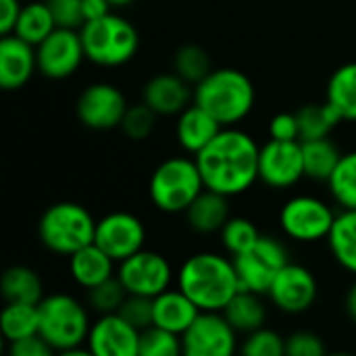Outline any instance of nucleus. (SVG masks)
Returning a JSON list of instances; mask_svg holds the SVG:
<instances>
[{
  "label": "nucleus",
  "mask_w": 356,
  "mask_h": 356,
  "mask_svg": "<svg viewBox=\"0 0 356 356\" xmlns=\"http://www.w3.org/2000/svg\"><path fill=\"white\" fill-rule=\"evenodd\" d=\"M259 154L261 146L248 131L223 127L194 159L204 188L234 198L248 192L259 181Z\"/></svg>",
  "instance_id": "nucleus-1"
},
{
  "label": "nucleus",
  "mask_w": 356,
  "mask_h": 356,
  "mask_svg": "<svg viewBox=\"0 0 356 356\" xmlns=\"http://www.w3.org/2000/svg\"><path fill=\"white\" fill-rule=\"evenodd\" d=\"M177 288L202 311L221 313L242 290L234 259L219 252H196L177 271Z\"/></svg>",
  "instance_id": "nucleus-2"
},
{
  "label": "nucleus",
  "mask_w": 356,
  "mask_h": 356,
  "mask_svg": "<svg viewBox=\"0 0 356 356\" xmlns=\"http://www.w3.org/2000/svg\"><path fill=\"white\" fill-rule=\"evenodd\" d=\"M254 102L257 90L252 79L234 67H217L194 86V104L204 108L221 127H238L250 117Z\"/></svg>",
  "instance_id": "nucleus-3"
},
{
  "label": "nucleus",
  "mask_w": 356,
  "mask_h": 356,
  "mask_svg": "<svg viewBox=\"0 0 356 356\" xmlns=\"http://www.w3.org/2000/svg\"><path fill=\"white\" fill-rule=\"evenodd\" d=\"M79 33L86 58L102 69H117L127 65L140 48V33L136 25L117 13L88 21Z\"/></svg>",
  "instance_id": "nucleus-4"
},
{
  "label": "nucleus",
  "mask_w": 356,
  "mask_h": 356,
  "mask_svg": "<svg viewBox=\"0 0 356 356\" xmlns=\"http://www.w3.org/2000/svg\"><path fill=\"white\" fill-rule=\"evenodd\" d=\"M204 190L207 188L196 159L190 154L165 159L156 165L148 181V194L152 204L167 215L186 213Z\"/></svg>",
  "instance_id": "nucleus-5"
},
{
  "label": "nucleus",
  "mask_w": 356,
  "mask_h": 356,
  "mask_svg": "<svg viewBox=\"0 0 356 356\" xmlns=\"http://www.w3.org/2000/svg\"><path fill=\"white\" fill-rule=\"evenodd\" d=\"M96 223L98 221L83 204L63 200L50 204L42 213L38 223V236L46 250L69 259L77 250L94 244Z\"/></svg>",
  "instance_id": "nucleus-6"
},
{
  "label": "nucleus",
  "mask_w": 356,
  "mask_h": 356,
  "mask_svg": "<svg viewBox=\"0 0 356 356\" xmlns=\"http://www.w3.org/2000/svg\"><path fill=\"white\" fill-rule=\"evenodd\" d=\"M40 309V336L56 350H71L83 346L90 334L88 309L65 292H54L44 296L38 305Z\"/></svg>",
  "instance_id": "nucleus-7"
},
{
  "label": "nucleus",
  "mask_w": 356,
  "mask_h": 356,
  "mask_svg": "<svg viewBox=\"0 0 356 356\" xmlns=\"http://www.w3.org/2000/svg\"><path fill=\"white\" fill-rule=\"evenodd\" d=\"M336 211L330 202L313 194H296L288 198L280 211V227L286 238L302 244H313L330 238L336 221Z\"/></svg>",
  "instance_id": "nucleus-8"
},
{
  "label": "nucleus",
  "mask_w": 356,
  "mask_h": 356,
  "mask_svg": "<svg viewBox=\"0 0 356 356\" xmlns=\"http://www.w3.org/2000/svg\"><path fill=\"white\" fill-rule=\"evenodd\" d=\"M290 263V252L280 238L261 236V240L240 257H234V265L240 277L242 290L254 294H269L275 277Z\"/></svg>",
  "instance_id": "nucleus-9"
},
{
  "label": "nucleus",
  "mask_w": 356,
  "mask_h": 356,
  "mask_svg": "<svg viewBox=\"0 0 356 356\" xmlns=\"http://www.w3.org/2000/svg\"><path fill=\"white\" fill-rule=\"evenodd\" d=\"M117 277L123 284L125 292L131 296L156 298L167 292L175 280L171 263L167 257L154 250H140L134 257L117 265Z\"/></svg>",
  "instance_id": "nucleus-10"
},
{
  "label": "nucleus",
  "mask_w": 356,
  "mask_h": 356,
  "mask_svg": "<svg viewBox=\"0 0 356 356\" xmlns=\"http://www.w3.org/2000/svg\"><path fill=\"white\" fill-rule=\"evenodd\" d=\"M127 108L129 104L125 94L108 81L90 83L81 90L75 102V115L79 123L94 131H108L121 127Z\"/></svg>",
  "instance_id": "nucleus-11"
},
{
  "label": "nucleus",
  "mask_w": 356,
  "mask_h": 356,
  "mask_svg": "<svg viewBox=\"0 0 356 356\" xmlns=\"http://www.w3.org/2000/svg\"><path fill=\"white\" fill-rule=\"evenodd\" d=\"M305 179L302 142L269 140L259 154V181L271 190H290Z\"/></svg>",
  "instance_id": "nucleus-12"
},
{
  "label": "nucleus",
  "mask_w": 356,
  "mask_h": 356,
  "mask_svg": "<svg viewBox=\"0 0 356 356\" xmlns=\"http://www.w3.org/2000/svg\"><path fill=\"white\" fill-rule=\"evenodd\" d=\"M146 227L140 217L127 211H115L98 219L94 244L100 246L117 265L144 250Z\"/></svg>",
  "instance_id": "nucleus-13"
},
{
  "label": "nucleus",
  "mask_w": 356,
  "mask_h": 356,
  "mask_svg": "<svg viewBox=\"0 0 356 356\" xmlns=\"http://www.w3.org/2000/svg\"><path fill=\"white\" fill-rule=\"evenodd\" d=\"M38 73L48 79H67L79 71L86 58L81 33L77 29L56 27L42 44L35 46Z\"/></svg>",
  "instance_id": "nucleus-14"
},
{
  "label": "nucleus",
  "mask_w": 356,
  "mask_h": 356,
  "mask_svg": "<svg viewBox=\"0 0 356 356\" xmlns=\"http://www.w3.org/2000/svg\"><path fill=\"white\" fill-rule=\"evenodd\" d=\"M184 356H236L238 332L221 313H200L181 336Z\"/></svg>",
  "instance_id": "nucleus-15"
},
{
  "label": "nucleus",
  "mask_w": 356,
  "mask_h": 356,
  "mask_svg": "<svg viewBox=\"0 0 356 356\" xmlns=\"http://www.w3.org/2000/svg\"><path fill=\"white\" fill-rule=\"evenodd\" d=\"M267 296L273 302V307L280 309L282 313L302 315L309 309H313V305L317 302L319 284L309 267L290 261L275 277Z\"/></svg>",
  "instance_id": "nucleus-16"
},
{
  "label": "nucleus",
  "mask_w": 356,
  "mask_h": 356,
  "mask_svg": "<svg viewBox=\"0 0 356 356\" xmlns=\"http://www.w3.org/2000/svg\"><path fill=\"white\" fill-rule=\"evenodd\" d=\"M140 336L134 325H129L119 313L100 315L88 334L86 346L94 356H138Z\"/></svg>",
  "instance_id": "nucleus-17"
},
{
  "label": "nucleus",
  "mask_w": 356,
  "mask_h": 356,
  "mask_svg": "<svg viewBox=\"0 0 356 356\" xmlns=\"http://www.w3.org/2000/svg\"><path fill=\"white\" fill-rule=\"evenodd\" d=\"M142 102L159 117H179L194 104V88L177 73H159L144 83Z\"/></svg>",
  "instance_id": "nucleus-18"
},
{
  "label": "nucleus",
  "mask_w": 356,
  "mask_h": 356,
  "mask_svg": "<svg viewBox=\"0 0 356 356\" xmlns=\"http://www.w3.org/2000/svg\"><path fill=\"white\" fill-rule=\"evenodd\" d=\"M38 71L35 46L19 35H2L0 40V88L15 92L27 86Z\"/></svg>",
  "instance_id": "nucleus-19"
},
{
  "label": "nucleus",
  "mask_w": 356,
  "mask_h": 356,
  "mask_svg": "<svg viewBox=\"0 0 356 356\" xmlns=\"http://www.w3.org/2000/svg\"><path fill=\"white\" fill-rule=\"evenodd\" d=\"M221 129L219 121H215L204 108L190 104L175 121V140L186 154L196 156L219 136Z\"/></svg>",
  "instance_id": "nucleus-20"
},
{
  "label": "nucleus",
  "mask_w": 356,
  "mask_h": 356,
  "mask_svg": "<svg viewBox=\"0 0 356 356\" xmlns=\"http://www.w3.org/2000/svg\"><path fill=\"white\" fill-rule=\"evenodd\" d=\"M202 311L179 290L169 288L154 298V327L184 336Z\"/></svg>",
  "instance_id": "nucleus-21"
},
{
  "label": "nucleus",
  "mask_w": 356,
  "mask_h": 356,
  "mask_svg": "<svg viewBox=\"0 0 356 356\" xmlns=\"http://www.w3.org/2000/svg\"><path fill=\"white\" fill-rule=\"evenodd\" d=\"M115 267L117 263L96 244H90L69 257V273L73 282L83 290H92L102 282L115 277Z\"/></svg>",
  "instance_id": "nucleus-22"
},
{
  "label": "nucleus",
  "mask_w": 356,
  "mask_h": 356,
  "mask_svg": "<svg viewBox=\"0 0 356 356\" xmlns=\"http://www.w3.org/2000/svg\"><path fill=\"white\" fill-rule=\"evenodd\" d=\"M186 221L192 232L211 236V234H221L225 223L232 219L229 215V198L211 190H204L184 213Z\"/></svg>",
  "instance_id": "nucleus-23"
},
{
  "label": "nucleus",
  "mask_w": 356,
  "mask_h": 356,
  "mask_svg": "<svg viewBox=\"0 0 356 356\" xmlns=\"http://www.w3.org/2000/svg\"><path fill=\"white\" fill-rule=\"evenodd\" d=\"M221 315L238 334L244 336L263 330L267 323V307L263 302V296L248 290H240L229 300V305L221 311Z\"/></svg>",
  "instance_id": "nucleus-24"
},
{
  "label": "nucleus",
  "mask_w": 356,
  "mask_h": 356,
  "mask_svg": "<svg viewBox=\"0 0 356 356\" xmlns=\"http://www.w3.org/2000/svg\"><path fill=\"white\" fill-rule=\"evenodd\" d=\"M325 100L338 111L342 121L356 123V60L340 65L330 75Z\"/></svg>",
  "instance_id": "nucleus-25"
},
{
  "label": "nucleus",
  "mask_w": 356,
  "mask_h": 356,
  "mask_svg": "<svg viewBox=\"0 0 356 356\" xmlns=\"http://www.w3.org/2000/svg\"><path fill=\"white\" fill-rule=\"evenodd\" d=\"M325 242L336 263L356 275V211H338Z\"/></svg>",
  "instance_id": "nucleus-26"
},
{
  "label": "nucleus",
  "mask_w": 356,
  "mask_h": 356,
  "mask_svg": "<svg viewBox=\"0 0 356 356\" xmlns=\"http://www.w3.org/2000/svg\"><path fill=\"white\" fill-rule=\"evenodd\" d=\"M0 290L6 302H25V305H40L44 298V284L31 267L15 265L4 271Z\"/></svg>",
  "instance_id": "nucleus-27"
},
{
  "label": "nucleus",
  "mask_w": 356,
  "mask_h": 356,
  "mask_svg": "<svg viewBox=\"0 0 356 356\" xmlns=\"http://www.w3.org/2000/svg\"><path fill=\"white\" fill-rule=\"evenodd\" d=\"M54 29H56V21H54L48 0L23 2L21 15H19L17 27H15V35H19L21 40H25L31 46H38Z\"/></svg>",
  "instance_id": "nucleus-28"
},
{
  "label": "nucleus",
  "mask_w": 356,
  "mask_h": 356,
  "mask_svg": "<svg viewBox=\"0 0 356 356\" xmlns=\"http://www.w3.org/2000/svg\"><path fill=\"white\" fill-rule=\"evenodd\" d=\"M302 159H305V177L327 184L342 159V152L332 138H321V140L302 142Z\"/></svg>",
  "instance_id": "nucleus-29"
},
{
  "label": "nucleus",
  "mask_w": 356,
  "mask_h": 356,
  "mask_svg": "<svg viewBox=\"0 0 356 356\" xmlns=\"http://www.w3.org/2000/svg\"><path fill=\"white\" fill-rule=\"evenodd\" d=\"M296 117L300 125V142L330 138L332 131L342 123V117L327 100L300 106L296 111Z\"/></svg>",
  "instance_id": "nucleus-30"
},
{
  "label": "nucleus",
  "mask_w": 356,
  "mask_h": 356,
  "mask_svg": "<svg viewBox=\"0 0 356 356\" xmlns=\"http://www.w3.org/2000/svg\"><path fill=\"white\" fill-rule=\"evenodd\" d=\"M0 330L6 342L25 340L40 334V309L38 305L6 302L0 315Z\"/></svg>",
  "instance_id": "nucleus-31"
},
{
  "label": "nucleus",
  "mask_w": 356,
  "mask_h": 356,
  "mask_svg": "<svg viewBox=\"0 0 356 356\" xmlns=\"http://www.w3.org/2000/svg\"><path fill=\"white\" fill-rule=\"evenodd\" d=\"M327 190L340 211H356V150L342 154L327 181Z\"/></svg>",
  "instance_id": "nucleus-32"
},
{
  "label": "nucleus",
  "mask_w": 356,
  "mask_h": 356,
  "mask_svg": "<svg viewBox=\"0 0 356 356\" xmlns=\"http://www.w3.org/2000/svg\"><path fill=\"white\" fill-rule=\"evenodd\" d=\"M213 71L209 52L198 44H184L175 50L173 73H177L190 86H198Z\"/></svg>",
  "instance_id": "nucleus-33"
},
{
  "label": "nucleus",
  "mask_w": 356,
  "mask_h": 356,
  "mask_svg": "<svg viewBox=\"0 0 356 356\" xmlns=\"http://www.w3.org/2000/svg\"><path fill=\"white\" fill-rule=\"evenodd\" d=\"M261 236L263 234L259 232L254 221L246 217H232L221 229V244L227 250V254L234 259L250 250L261 240Z\"/></svg>",
  "instance_id": "nucleus-34"
},
{
  "label": "nucleus",
  "mask_w": 356,
  "mask_h": 356,
  "mask_svg": "<svg viewBox=\"0 0 356 356\" xmlns=\"http://www.w3.org/2000/svg\"><path fill=\"white\" fill-rule=\"evenodd\" d=\"M86 298H88V307L92 311H96L98 315H115L123 307L127 292H125L123 284L119 282V277L115 275V277L102 282L100 286L86 290Z\"/></svg>",
  "instance_id": "nucleus-35"
},
{
  "label": "nucleus",
  "mask_w": 356,
  "mask_h": 356,
  "mask_svg": "<svg viewBox=\"0 0 356 356\" xmlns=\"http://www.w3.org/2000/svg\"><path fill=\"white\" fill-rule=\"evenodd\" d=\"M138 356H184L181 336L152 325L144 330L140 336V355Z\"/></svg>",
  "instance_id": "nucleus-36"
},
{
  "label": "nucleus",
  "mask_w": 356,
  "mask_h": 356,
  "mask_svg": "<svg viewBox=\"0 0 356 356\" xmlns=\"http://www.w3.org/2000/svg\"><path fill=\"white\" fill-rule=\"evenodd\" d=\"M240 356H286V340L269 327L257 330L240 344Z\"/></svg>",
  "instance_id": "nucleus-37"
},
{
  "label": "nucleus",
  "mask_w": 356,
  "mask_h": 356,
  "mask_svg": "<svg viewBox=\"0 0 356 356\" xmlns=\"http://www.w3.org/2000/svg\"><path fill=\"white\" fill-rule=\"evenodd\" d=\"M156 119H159V115L152 108H148L144 102L134 104V106L127 108V113H125V117L121 121V131L129 140L142 142V140H146V138L152 136L154 125H156Z\"/></svg>",
  "instance_id": "nucleus-38"
},
{
  "label": "nucleus",
  "mask_w": 356,
  "mask_h": 356,
  "mask_svg": "<svg viewBox=\"0 0 356 356\" xmlns=\"http://www.w3.org/2000/svg\"><path fill=\"white\" fill-rule=\"evenodd\" d=\"M119 315L138 332H144L154 325V298L127 294L123 307L119 309Z\"/></svg>",
  "instance_id": "nucleus-39"
},
{
  "label": "nucleus",
  "mask_w": 356,
  "mask_h": 356,
  "mask_svg": "<svg viewBox=\"0 0 356 356\" xmlns=\"http://www.w3.org/2000/svg\"><path fill=\"white\" fill-rule=\"evenodd\" d=\"M48 4H50V10L54 15L56 27L79 31L86 25L81 0H48Z\"/></svg>",
  "instance_id": "nucleus-40"
},
{
  "label": "nucleus",
  "mask_w": 356,
  "mask_h": 356,
  "mask_svg": "<svg viewBox=\"0 0 356 356\" xmlns=\"http://www.w3.org/2000/svg\"><path fill=\"white\" fill-rule=\"evenodd\" d=\"M325 342L313 332H294L286 338V356H327Z\"/></svg>",
  "instance_id": "nucleus-41"
},
{
  "label": "nucleus",
  "mask_w": 356,
  "mask_h": 356,
  "mask_svg": "<svg viewBox=\"0 0 356 356\" xmlns=\"http://www.w3.org/2000/svg\"><path fill=\"white\" fill-rule=\"evenodd\" d=\"M269 140L300 142V125L296 113H277L269 121Z\"/></svg>",
  "instance_id": "nucleus-42"
},
{
  "label": "nucleus",
  "mask_w": 356,
  "mask_h": 356,
  "mask_svg": "<svg viewBox=\"0 0 356 356\" xmlns=\"http://www.w3.org/2000/svg\"><path fill=\"white\" fill-rule=\"evenodd\" d=\"M58 353L38 334L25 340L8 342L6 356H56Z\"/></svg>",
  "instance_id": "nucleus-43"
},
{
  "label": "nucleus",
  "mask_w": 356,
  "mask_h": 356,
  "mask_svg": "<svg viewBox=\"0 0 356 356\" xmlns=\"http://www.w3.org/2000/svg\"><path fill=\"white\" fill-rule=\"evenodd\" d=\"M23 2L21 0H0V35H13Z\"/></svg>",
  "instance_id": "nucleus-44"
},
{
  "label": "nucleus",
  "mask_w": 356,
  "mask_h": 356,
  "mask_svg": "<svg viewBox=\"0 0 356 356\" xmlns=\"http://www.w3.org/2000/svg\"><path fill=\"white\" fill-rule=\"evenodd\" d=\"M81 4H83L86 23H88V21L102 19V17H106L108 13H113V4H111L108 0H81Z\"/></svg>",
  "instance_id": "nucleus-45"
},
{
  "label": "nucleus",
  "mask_w": 356,
  "mask_h": 356,
  "mask_svg": "<svg viewBox=\"0 0 356 356\" xmlns=\"http://www.w3.org/2000/svg\"><path fill=\"white\" fill-rule=\"evenodd\" d=\"M344 309H346V315L356 323V280L353 282V286L348 288L346 292V298H344Z\"/></svg>",
  "instance_id": "nucleus-46"
},
{
  "label": "nucleus",
  "mask_w": 356,
  "mask_h": 356,
  "mask_svg": "<svg viewBox=\"0 0 356 356\" xmlns=\"http://www.w3.org/2000/svg\"><path fill=\"white\" fill-rule=\"evenodd\" d=\"M56 356H94L90 353V348L86 346H77V348H71V350H63V353H58Z\"/></svg>",
  "instance_id": "nucleus-47"
},
{
  "label": "nucleus",
  "mask_w": 356,
  "mask_h": 356,
  "mask_svg": "<svg viewBox=\"0 0 356 356\" xmlns=\"http://www.w3.org/2000/svg\"><path fill=\"white\" fill-rule=\"evenodd\" d=\"M111 4H113V8H121V6H129V4H134L136 0H108Z\"/></svg>",
  "instance_id": "nucleus-48"
},
{
  "label": "nucleus",
  "mask_w": 356,
  "mask_h": 356,
  "mask_svg": "<svg viewBox=\"0 0 356 356\" xmlns=\"http://www.w3.org/2000/svg\"><path fill=\"white\" fill-rule=\"evenodd\" d=\"M327 356H356V355H350V353H332V355Z\"/></svg>",
  "instance_id": "nucleus-49"
},
{
  "label": "nucleus",
  "mask_w": 356,
  "mask_h": 356,
  "mask_svg": "<svg viewBox=\"0 0 356 356\" xmlns=\"http://www.w3.org/2000/svg\"><path fill=\"white\" fill-rule=\"evenodd\" d=\"M21 2H29V0H21Z\"/></svg>",
  "instance_id": "nucleus-50"
}]
</instances>
